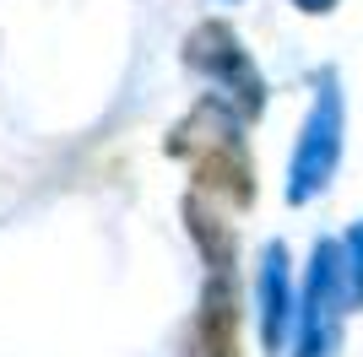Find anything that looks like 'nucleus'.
<instances>
[{"label":"nucleus","mask_w":363,"mask_h":357,"mask_svg":"<svg viewBox=\"0 0 363 357\" xmlns=\"http://www.w3.org/2000/svg\"><path fill=\"white\" fill-rule=\"evenodd\" d=\"M342 309H347V293H342V244H320L315 260H309V282L298 298V357H331L342 341Z\"/></svg>","instance_id":"nucleus-1"},{"label":"nucleus","mask_w":363,"mask_h":357,"mask_svg":"<svg viewBox=\"0 0 363 357\" xmlns=\"http://www.w3.org/2000/svg\"><path fill=\"white\" fill-rule=\"evenodd\" d=\"M336 163H342V98L336 87L325 81L303 119V135H298V152H293V184H288V200H315L325 184H331Z\"/></svg>","instance_id":"nucleus-2"},{"label":"nucleus","mask_w":363,"mask_h":357,"mask_svg":"<svg viewBox=\"0 0 363 357\" xmlns=\"http://www.w3.org/2000/svg\"><path fill=\"white\" fill-rule=\"evenodd\" d=\"M190 60L223 87V98L239 103V114H260V76H255L250 55L239 49V38H233L223 22H212V28H201L196 38H190Z\"/></svg>","instance_id":"nucleus-3"},{"label":"nucleus","mask_w":363,"mask_h":357,"mask_svg":"<svg viewBox=\"0 0 363 357\" xmlns=\"http://www.w3.org/2000/svg\"><path fill=\"white\" fill-rule=\"evenodd\" d=\"M288 314H293V298H288V254L272 244L266 260H260V325H266V346L282 341Z\"/></svg>","instance_id":"nucleus-4"},{"label":"nucleus","mask_w":363,"mask_h":357,"mask_svg":"<svg viewBox=\"0 0 363 357\" xmlns=\"http://www.w3.org/2000/svg\"><path fill=\"white\" fill-rule=\"evenodd\" d=\"M303 11H331V0H298Z\"/></svg>","instance_id":"nucleus-5"}]
</instances>
